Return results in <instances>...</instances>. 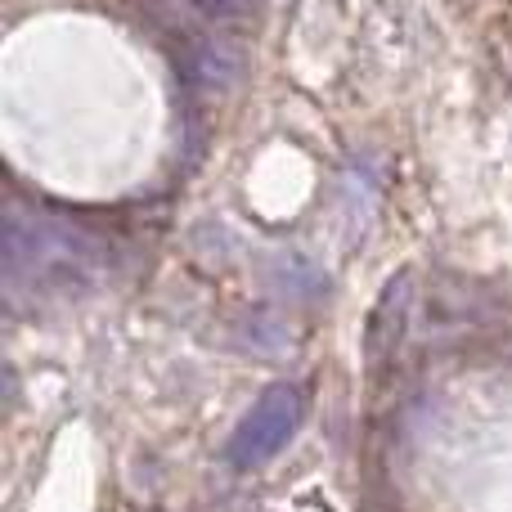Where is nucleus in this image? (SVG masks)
<instances>
[{
    "label": "nucleus",
    "mask_w": 512,
    "mask_h": 512,
    "mask_svg": "<svg viewBox=\"0 0 512 512\" xmlns=\"http://www.w3.org/2000/svg\"><path fill=\"white\" fill-rule=\"evenodd\" d=\"M297 391L292 387H274L261 396V405L248 414V423L239 427V436L230 441V459L239 463H261L270 459L274 450L283 445V436L292 432V423H297Z\"/></svg>",
    "instance_id": "f257e3e1"
}]
</instances>
